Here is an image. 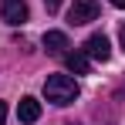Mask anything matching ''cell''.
<instances>
[{"instance_id":"cell-1","label":"cell","mask_w":125,"mask_h":125,"mask_svg":"<svg viewBox=\"0 0 125 125\" xmlns=\"http://www.w3.org/2000/svg\"><path fill=\"white\" fill-rule=\"evenodd\" d=\"M44 95H47L51 105H71L78 98V81L71 74H51L44 81Z\"/></svg>"},{"instance_id":"cell-2","label":"cell","mask_w":125,"mask_h":125,"mask_svg":"<svg viewBox=\"0 0 125 125\" xmlns=\"http://www.w3.org/2000/svg\"><path fill=\"white\" fill-rule=\"evenodd\" d=\"M98 14H102L98 0H74V3L68 7V24L81 27V24H91V21H98Z\"/></svg>"},{"instance_id":"cell-3","label":"cell","mask_w":125,"mask_h":125,"mask_svg":"<svg viewBox=\"0 0 125 125\" xmlns=\"http://www.w3.org/2000/svg\"><path fill=\"white\" fill-rule=\"evenodd\" d=\"M0 17L10 27H21V24H27V3L24 0H3L0 3Z\"/></svg>"},{"instance_id":"cell-4","label":"cell","mask_w":125,"mask_h":125,"mask_svg":"<svg viewBox=\"0 0 125 125\" xmlns=\"http://www.w3.org/2000/svg\"><path fill=\"white\" fill-rule=\"evenodd\" d=\"M81 51L91 58V61H108V58H112V44H108V37H105V34H91V37L84 41Z\"/></svg>"},{"instance_id":"cell-5","label":"cell","mask_w":125,"mask_h":125,"mask_svg":"<svg viewBox=\"0 0 125 125\" xmlns=\"http://www.w3.org/2000/svg\"><path fill=\"white\" fill-rule=\"evenodd\" d=\"M68 47H71V41H68V34H64V31H47V34H44V51H47V54L64 58V54H68Z\"/></svg>"},{"instance_id":"cell-6","label":"cell","mask_w":125,"mask_h":125,"mask_svg":"<svg viewBox=\"0 0 125 125\" xmlns=\"http://www.w3.org/2000/svg\"><path fill=\"white\" fill-rule=\"evenodd\" d=\"M17 118H21L24 125H34L37 118H41V102L37 98H21V105H17Z\"/></svg>"},{"instance_id":"cell-7","label":"cell","mask_w":125,"mask_h":125,"mask_svg":"<svg viewBox=\"0 0 125 125\" xmlns=\"http://www.w3.org/2000/svg\"><path fill=\"white\" fill-rule=\"evenodd\" d=\"M64 64H68L71 74H88V71H91V58H88L84 51H68V54H64Z\"/></svg>"},{"instance_id":"cell-8","label":"cell","mask_w":125,"mask_h":125,"mask_svg":"<svg viewBox=\"0 0 125 125\" xmlns=\"http://www.w3.org/2000/svg\"><path fill=\"white\" fill-rule=\"evenodd\" d=\"M61 3H64V0H44V7H47V14H58V10H61Z\"/></svg>"},{"instance_id":"cell-9","label":"cell","mask_w":125,"mask_h":125,"mask_svg":"<svg viewBox=\"0 0 125 125\" xmlns=\"http://www.w3.org/2000/svg\"><path fill=\"white\" fill-rule=\"evenodd\" d=\"M3 122H7V105L0 102V125H3Z\"/></svg>"},{"instance_id":"cell-10","label":"cell","mask_w":125,"mask_h":125,"mask_svg":"<svg viewBox=\"0 0 125 125\" xmlns=\"http://www.w3.org/2000/svg\"><path fill=\"white\" fill-rule=\"evenodd\" d=\"M118 41H122V47H125V24H122V31H118Z\"/></svg>"},{"instance_id":"cell-11","label":"cell","mask_w":125,"mask_h":125,"mask_svg":"<svg viewBox=\"0 0 125 125\" xmlns=\"http://www.w3.org/2000/svg\"><path fill=\"white\" fill-rule=\"evenodd\" d=\"M112 3H115V7H122V10H125V0H112Z\"/></svg>"}]
</instances>
